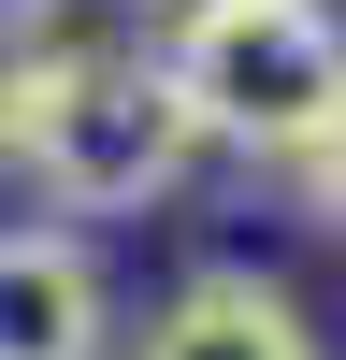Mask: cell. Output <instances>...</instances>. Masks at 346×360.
<instances>
[{
	"label": "cell",
	"mask_w": 346,
	"mask_h": 360,
	"mask_svg": "<svg viewBox=\"0 0 346 360\" xmlns=\"http://www.w3.org/2000/svg\"><path fill=\"white\" fill-rule=\"evenodd\" d=\"M173 101L202 115V144L231 159H303L346 115V15L332 0H231V15H173L159 29Z\"/></svg>",
	"instance_id": "obj_1"
},
{
	"label": "cell",
	"mask_w": 346,
	"mask_h": 360,
	"mask_svg": "<svg viewBox=\"0 0 346 360\" xmlns=\"http://www.w3.org/2000/svg\"><path fill=\"white\" fill-rule=\"evenodd\" d=\"M202 159H217V144H202V115L173 101L159 44H101L72 86H58V115L29 130L15 173H29L44 217H144V202H173Z\"/></svg>",
	"instance_id": "obj_2"
},
{
	"label": "cell",
	"mask_w": 346,
	"mask_h": 360,
	"mask_svg": "<svg viewBox=\"0 0 346 360\" xmlns=\"http://www.w3.org/2000/svg\"><path fill=\"white\" fill-rule=\"evenodd\" d=\"M115 274L72 217H0V360H115Z\"/></svg>",
	"instance_id": "obj_3"
},
{
	"label": "cell",
	"mask_w": 346,
	"mask_h": 360,
	"mask_svg": "<svg viewBox=\"0 0 346 360\" xmlns=\"http://www.w3.org/2000/svg\"><path fill=\"white\" fill-rule=\"evenodd\" d=\"M115 360H332V332L303 317V288L260 274V259H202L144 303V332Z\"/></svg>",
	"instance_id": "obj_4"
},
{
	"label": "cell",
	"mask_w": 346,
	"mask_h": 360,
	"mask_svg": "<svg viewBox=\"0 0 346 360\" xmlns=\"http://www.w3.org/2000/svg\"><path fill=\"white\" fill-rule=\"evenodd\" d=\"M274 173H288V202H303L317 231H346V115H332V130L303 144V159H274Z\"/></svg>",
	"instance_id": "obj_5"
},
{
	"label": "cell",
	"mask_w": 346,
	"mask_h": 360,
	"mask_svg": "<svg viewBox=\"0 0 346 360\" xmlns=\"http://www.w3.org/2000/svg\"><path fill=\"white\" fill-rule=\"evenodd\" d=\"M173 15H231V0H144V29H173Z\"/></svg>",
	"instance_id": "obj_6"
}]
</instances>
